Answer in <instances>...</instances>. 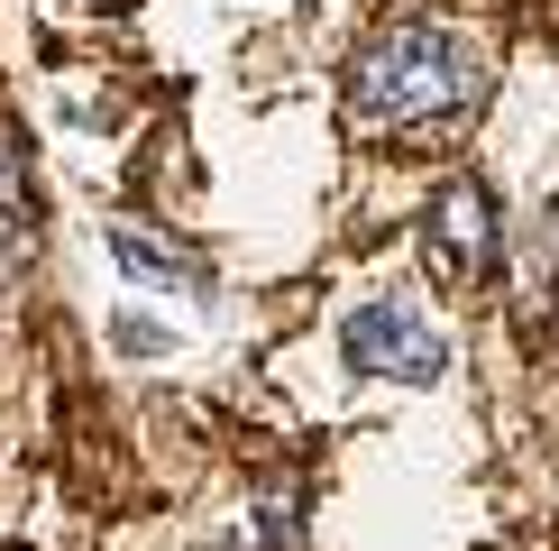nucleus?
Instances as JSON below:
<instances>
[{"label": "nucleus", "instance_id": "nucleus-1", "mask_svg": "<svg viewBox=\"0 0 559 551\" xmlns=\"http://www.w3.org/2000/svg\"><path fill=\"white\" fill-rule=\"evenodd\" d=\"M486 102V56L440 19H394L348 56V129L367 138H423Z\"/></svg>", "mask_w": 559, "mask_h": 551}, {"label": "nucleus", "instance_id": "nucleus-5", "mask_svg": "<svg viewBox=\"0 0 559 551\" xmlns=\"http://www.w3.org/2000/svg\"><path fill=\"white\" fill-rule=\"evenodd\" d=\"M92 10H138V0H92Z\"/></svg>", "mask_w": 559, "mask_h": 551}, {"label": "nucleus", "instance_id": "nucleus-2", "mask_svg": "<svg viewBox=\"0 0 559 551\" xmlns=\"http://www.w3.org/2000/svg\"><path fill=\"white\" fill-rule=\"evenodd\" d=\"M496 194H486V175H450L431 194V212H423V267H431V285L440 294H477L486 276H496Z\"/></svg>", "mask_w": 559, "mask_h": 551}, {"label": "nucleus", "instance_id": "nucleus-4", "mask_svg": "<svg viewBox=\"0 0 559 551\" xmlns=\"http://www.w3.org/2000/svg\"><path fill=\"white\" fill-rule=\"evenodd\" d=\"M110 258H120L138 285H175V294H202L212 276H202V258H183V248H166V239H147L138 221H110Z\"/></svg>", "mask_w": 559, "mask_h": 551}, {"label": "nucleus", "instance_id": "nucleus-3", "mask_svg": "<svg viewBox=\"0 0 559 551\" xmlns=\"http://www.w3.org/2000/svg\"><path fill=\"white\" fill-rule=\"evenodd\" d=\"M340 359L358 377H394V386H431L450 377V340L431 331V313H413L404 294H377L340 321Z\"/></svg>", "mask_w": 559, "mask_h": 551}]
</instances>
